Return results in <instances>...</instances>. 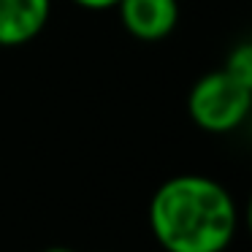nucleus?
<instances>
[{"label":"nucleus","mask_w":252,"mask_h":252,"mask_svg":"<svg viewBox=\"0 0 252 252\" xmlns=\"http://www.w3.org/2000/svg\"><path fill=\"white\" fill-rule=\"evenodd\" d=\"M147 220L163 252H225L239 230V206L222 182L179 174L155 190Z\"/></svg>","instance_id":"f257e3e1"},{"label":"nucleus","mask_w":252,"mask_h":252,"mask_svg":"<svg viewBox=\"0 0 252 252\" xmlns=\"http://www.w3.org/2000/svg\"><path fill=\"white\" fill-rule=\"evenodd\" d=\"M187 114L192 125L201 127L203 133L225 136V133L239 130L250 120L252 93L241 87L222 68L209 71L187 93Z\"/></svg>","instance_id":"f03ea898"},{"label":"nucleus","mask_w":252,"mask_h":252,"mask_svg":"<svg viewBox=\"0 0 252 252\" xmlns=\"http://www.w3.org/2000/svg\"><path fill=\"white\" fill-rule=\"evenodd\" d=\"M120 22L138 41H163L179 25V0H120Z\"/></svg>","instance_id":"7ed1b4c3"},{"label":"nucleus","mask_w":252,"mask_h":252,"mask_svg":"<svg viewBox=\"0 0 252 252\" xmlns=\"http://www.w3.org/2000/svg\"><path fill=\"white\" fill-rule=\"evenodd\" d=\"M52 17V0H0V46L30 44L44 33Z\"/></svg>","instance_id":"20e7f679"},{"label":"nucleus","mask_w":252,"mask_h":252,"mask_svg":"<svg viewBox=\"0 0 252 252\" xmlns=\"http://www.w3.org/2000/svg\"><path fill=\"white\" fill-rule=\"evenodd\" d=\"M222 71L230 73L241 87H247L252 93V41H241L228 52Z\"/></svg>","instance_id":"39448f33"},{"label":"nucleus","mask_w":252,"mask_h":252,"mask_svg":"<svg viewBox=\"0 0 252 252\" xmlns=\"http://www.w3.org/2000/svg\"><path fill=\"white\" fill-rule=\"evenodd\" d=\"M71 3H76L84 11H111V8H117L120 0H71Z\"/></svg>","instance_id":"423d86ee"},{"label":"nucleus","mask_w":252,"mask_h":252,"mask_svg":"<svg viewBox=\"0 0 252 252\" xmlns=\"http://www.w3.org/2000/svg\"><path fill=\"white\" fill-rule=\"evenodd\" d=\"M244 225H247V233H250V239H252V195H250L247 209H244Z\"/></svg>","instance_id":"0eeeda50"},{"label":"nucleus","mask_w":252,"mask_h":252,"mask_svg":"<svg viewBox=\"0 0 252 252\" xmlns=\"http://www.w3.org/2000/svg\"><path fill=\"white\" fill-rule=\"evenodd\" d=\"M44 252H76V250H71V247H46Z\"/></svg>","instance_id":"6e6552de"}]
</instances>
